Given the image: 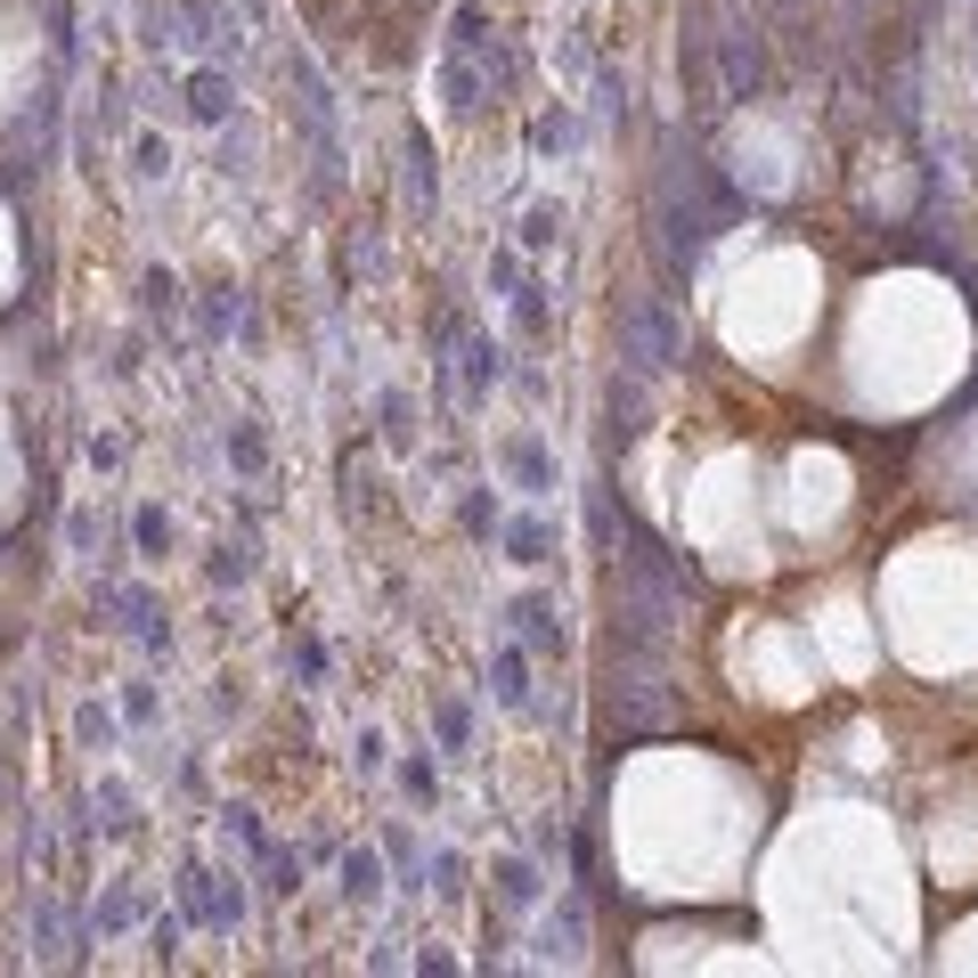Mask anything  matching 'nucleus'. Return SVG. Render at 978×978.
Here are the masks:
<instances>
[{"label": "nucleus", "instance_id": "13", "mask_svg": "<svg viewBox=\"0 0 978 978\" xmlns=\"http://www.w3.org/2000/svg\"><path fill=\"white\" fill-rule=\"evenodd\" d=\"M514 319H523V335H538V326H547V294H538V286H514Z\"/></svg>", "mask_w": 978, "mask_h": 978}, {"label": "nucleus", "instance_id": "7", "mask_svg": "<svg viewBox=\"0 0 978 978\" xmlns=\"http://www.w3.org/2000/svg\"><path fill=\"white\" fill-rule=\"evenodd\" d=\"M497 701H506V710H523V701H530V685H523V653H497Z\"/></svg>", "mask_w": 978, "mask_h": 978}, {"label": "nucleus", "instance_id": "5", "mask_svg": "<svg viewBox=\"0 0 978 978\" xmlns=\"http://www.w3.org/2000/svg\"><path fill=\"white\" fill-rule=\"evenodd\" d=\"M408 213H432V148H408Z\"/></svg>", "mask_w": 978, "mask_h": 978}, {"label": "nucleus", "instance_id": "6", "mask_svg": "<svg viewBox=\"0 0 978 978\" xmlns=\"http://www.w3.org/2000/svg\"><path fill=\"white\" fill-rule=\"evenodd\" d=\"M514 482H523L530 497L555 490V482H547V449H538V441H514Z\"/></svg>", "mask_w": 978, "mask_h": 978}, {"label": "nucleus", "instance_id": "9", "mask_svg": "<svg viewBox=\"0 0 978 978\" xmlns=\"http://www.w3.org/2000/svg\"><path fill=\"white\" fill-rule=\"evenodd\" d=\"M506 547H514V563H547V530H538L530 514H523V523L506 530Z\"/></svg>", "mask_w": 978, "mask_h": 978}, {"label": "nucleus", "instance_id": "8", "mask_svg": "<svg viewBox=\"0 0 978 978\" xmlns=\"http://www.w3.org/2000/svg\"><path fill=\"white\" fill-rule=\"evenodd\" d=\"M189 98H196V115H204V122H221V115H228V82H221V74H196V82H189Z\"/></svg>", "mask_w": 978, "mask_h": 978}, {"label": "nucleus", "instance_id": "3", "mask_svg": "<svg viewBox=\"0 0 978 978\" xmlns=\"http://www.w3.org/2000/svg\"><path fill=\"white\" fill-rule=\"evenodd\" d=\"M343 898H384V864H376V848H351L343 857Z\"/></svg>", "mask_w": 978, "mask_h": 978}, {"label": "nucleus", "instance_id": "22", "mask_svg": "<svg viewBox=\"0 0 978 978\" xmlns=\"http://www.w3.org/2000/svg\"><path fill=\"white\" fill-rule=\"evenodd\" d=\"M384 424H391V441H408V400L400 391H384Z\"/></svg>", "mask_w": 978, "mask_h": 978}, {"label": "nucleus", "instance_id": "18", "mask_svg": "<svg viewBox=\"0 0 978 978\" xmlns=\"http://www.w3.org/2000/svg\"><path fill=\"white\" fill-rule=\"evenodd\" d=\"M432 889H441V898H456V889H465V864H456V857H432Z\"/></svg>", "mask_w": 978, "mask_h": 978}, {"label": "nucleus", "instance_id": "15", "mask_svg": "<svg viewBox=\"0 0 978 978\" xmlns=\"http://www.w3.org/2000/svg\"><path fill=\"white\" fill-rule=\"evenodd\" d=\"M245 571H254V555H245V547H221V555H213V579H221V588H237Z\"/></svg>", "mask_w": 978, "mask_h": 978}, {"label": "nucleus", "instance_id": "17", "mask_svg": "<svg viewBox=\"0 0 978 978\" xmlns=\"http://www.w3.org/2000/svg\"><path fill=\"white\" fill-rule=\"evenodd\" d=\"M139 172L163 180V172H172V148H163V139H139Z\"/></svg>", "mask_w": 978, "mask_h": 978}, {"label": "nucleus", "instance_id": "10", "mask_svg": "<svg viewBox=\"0 0 978 978\" xmlns=\"http://www.w3.org/2000/svg\"><path fill=\"white\" fill-rule=\"evenodd\" d=\"M563 237V204H530V221H523V245H555Z\"/></svg>", "mask_w": 978, "mask_h": 978}, {"label": "nucleus", "instance_id": "12", "mask_svg": "<svg viewBox=\"0 0 978 978\" xmlns=\"http://www.w3.org/2000/svg\"><path fill=\"white\" fill-rule=\"evenodd\" d=\"M449 107H456V115L482 107V82H473V66H449Z\"/></svg>", "mask_w": 978, "mask_h": 978}, {"label": "nucleus", "instance_id": "20", "mask_svg": "<svg viewBox=\"0 0 978 978\" xmlns=\"http://www.w3.org/2000/svg\"><path fill=\"white\" fill-rule=\"evenodd\" d=\"M82 742H115V718L98 710V701H90V710H82Z\"/></svg>", "mask_w": 978, "mask_h": 978}, {"label": "nucleus", "instance_id": "4", "mask_svg": "<svg viewBox=\"0 0 978 978\" xmlns=\"http://www.w3.org/2000/svg\"><path fill=\"white\" fill-rule=\"evenodd\" d=\"M497 898H506V905H538V872L523 857H506V864H497Z\"/></svg>", "mask_w": 978, "mask_h": 978}, {"label": "nucleus", "instance_id": "1", "mask_svg": "<svg viewBox=\"0 0 978 978\" xmlns=\"http://www.w3.org/2000/svg\"><path fill=\"white\" fill-rule=\"evenodd\" d=\"M628 359L644 367V376L677 359V326H669V310H660V302H644V294L628 302Z\"/></svg>", "mask_w": 978, "mask_h": 978}, {"label": "nucleus", "instance_id": "16", "mask_svg": "<svg viewBox=\"0 0 978 978\" xmlns=\"http://www.w3.org/2000/svg\"><path fill=\"white\" fill-rule=\"evenodd\" d=\"M482 25H490V17H482V9H473V0H465V9H456V50H482V41H490Z\"/></svg>", "mask_w": 978, "mask_h": 978}, {"label": "nucleus", "instance_id": "21", "mask_svg": "<svg viewBox=\"0 0 978 978\" xmlns=\"http://www.w3.org/2000/svg\"><path fill=\"white\" fill-rule=\"evenodd\" d=\"M408 791H416V799H432V791H441V775H432V766L424 759H408V775H400Z\"/></svg>", "mask_w": 978, "mask_h": 978}, {"label": "nucleus", "instance_id": "11", "mask_svg": "<svg viewBox=\"0 0 978 978\" xmlns=\"http://www.w3.org/2000/svg\"><path fill=\"white\" fill-rule=\"evenodd\" d=\"M465 376H473V384H497V376H506V351H497V343L482 335V343L465 351Z\"/></svg>", "mask_w": 978, "mask_h": 978}, {"label": "nucleus", "instance_id": "2", "mask_svg": "<svg viewBox=\"0 0 978 978\" xmlns=\"http://www.w3.org/2000/svg\"><path fill=\"white\" fill-rule=\"evenodd\" d=\"M514 620H523V636L538 644V653H563V620H555L547 595H523V603H514Z\"/></svg>", "mask_w": 978, "mask_h": 978}, {"label": "nucleus", "instance_id": "19", "mask_svg": "<svg viewBox=\"0 0 978 978\" xmlns=\"http://www.w3.org/2000/svg\"><path fill=\"white\" fill-rule=\"evenodd\" d=\"M66 547H74V555L98 547V514H74V523H66Z\"/></svg>", "mask_w": 978, "mask_h": 978}, {"label": "nucleus", "instance_id": "14", "mask_svg": "<svg viewBox=\"0 0 978 978\" xmlns=\"http://www.w3.org/2000/svg\"><path fill=\"white\" fill-rule=\"evenodd\" d=\"M131 530H139V547H148V555H163V547H172V523H163L155 506H139V523H131Z\"/></svg>", "mask_w": 978, "mask_h": 978}]
</instances>
